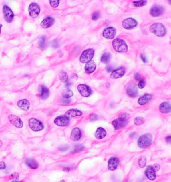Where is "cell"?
Masks as SVG:
<instances>
[{"label": "cell", "instance_id": "f35d334b", "mask_svg": "<svg viewBox=\"0 0 171 182\" xmlns=\"http://www.w3.org/2000/svg\"><path fill=\"white\" fill-rule=\"evenodd\" d=\"M145 86H146V82H145L144 80H140L138 84V87L140 89L144 88Z\"/></svg>", "mask_w": 171, "mask_h": 182}, {"label": "cell", "instance_id": "8992f818", "mask_svg": "<svg viewBox=\"0 0 171 182\" xmlns=\"http://www.w3.org/2000/svg\"><path fill=\"white\" fill-rule=\"evenodd\" d=\"M40 13V7L37 3H31L29 6V13L31 17L36 18Z\"/></svg>", "mask_w": 171, "mask_h": 182}, {"label": "cell", "instance_id": "5b68a950", "mask_svg": "<svg viewBox=\"0 0 171 182\" xmlns=\"http://www.w3.org/2000/svg\"><path fill=\"white\" fill-rule=\"evenodd\" d=\"M94 51L92 49H85L84 51H83V53H81L79 60L81 63L85 64V63H88L90 62L91 59H92V57H94Z\"/></svg>", "mask_w": 171, "mask_h": 182}, {"label": "cell", "instance_id": "44dd1931", "mask_svg": "<svg viewBox=\"0 0 171 182\" xmlns=\"http://www.w3.org/2000/svg\"><path fill=\"white\" fill-rule=\"evenodd\" d=\"M145 175L150 180H154L156 179V171H154L152 166H149L145 171Z\"/></svg>", "mask_w": 171, "mask_h": 182}, {"label": "cell", "instance_id": "52a82bcc", "mask_svg": "<svg viewBox=\"0 0 171 182\" xmlns=\"http://www.w3.org/2000/svg\"><path fill=\"white\" fill-rule=\"evenodd\" d=\"M69 118H67L66 116H60L57 117L55 119L54 123L58 126H61V127H65L69 124Z\"/></svg>", "mask_w": 171, "mask_h": 182}, {"label": "cell", "instance_id": "e0dca14e", "mask_svg": "<svg viewBox=\"0 0 171 182\" xmlns=\"http://www.w3.org/2000/svg\"><path fill=\"white\" fill-rule=\"evenodd\" d=\"M127 94L131 98H134L138 95V89L135 84H131L127 88Z\"/></svg>", "mask_w": 171, "mask_h": 182}, {"label": "cell", "instance_id": "484cf974", "mask_svg": "<svg viewBox=\"0 0 171 182\" xmlns=\"http://www.w3.org/2000/svg\"><path fill=\"white\" fill-rule=\"evenodd\" d=\"M25 163H26V165L28 166V167H29L32 169H36L39 166L38 163H37L35 159H30V158L26 159V160H25Z\"/></svg>", "mask_w": 171, "mask_h": 182}, {"label": "cell", "instance_id": "c3c4849f", "mask_svg": "<svg viewBox=\"0 0 171 182\" xmlns=\"http://www.w3.org/2000/svg\"><path fill=\"white\" fill-rule=\"evenodd\" d=\"M2 24H0V33H1V27H2Z\"/></svg>", "mask_w": 171, "mask_h": 182}, {"label": "cell", "instance_id": "f6af8a7d", "mask_svg": "<svg viewBox=\"0 0 171 182\" xmlns=\"http://www.w3.org/2000/svg\"><path fill=\"white\" fill-rule=\"evenodd\" d=\"M140 57H141V59H142V60L143 61V62H144V63L147 62V58L146 57V56H145L144 54H143V53H141Z\"/></svg>", "mask_w": 171, "mask_h": 182}, {"label": "cell", "instance_id": "9c48e42d", "mask_svg": "<svg viewBox=\"0 0 171 182\" xmlns=\"http://www.w3.org/2000/svg\"><path fill=\"white\" fill-rule=\"evenodd\" d=\"M8 119L9 122H11V124H13L15 127L17 128H21L23 126V122L21 121L20 118L18 116H15V115L11 114L8 116Z\"/></svg>", "mask_w": 171, "mask_h": 182}, {"label": "cell", "instance_id": "816d5d0a", "mask_svg": "<svg viewBox=\"0 0 171 182\" xmlns=\"http://www.w3.org/2000/svg\"><path fill=\"white\" fill-rule=\"evenodd\" d=\"M170 1V3L171 4V1Z\"/></svg>", "mask_w": 171, "mask_h": 182}, {"label": "cell", "instance_id": "ee69618b", "mask_svg": "<svg viewBox=\"0 0 171 182\" xmlns=\"http://www.w3.org/2000/svg\"><path fill=\"white\" fill-rule=\"evenodd\" d=\"M152 167L153 169H154V170L155 171H158V170L160 169V165H159L158 164H154V165H153Z\"/></svg>", "mask_w": 171, "mask_h": 182}, {"label": "cell", "instance_id": "9a60e30c", "mask_svg": "<svg viewBox=\"0 0 171 182\" xmlns=\"http://www.w3.org/2000/svg\"><path fill=\"white\" fill-rule=\"evenodd\" d=\"M120 163L118 158L117 157H111L110 159L108 160V168L110 171H114L118 167Z\"/></svg>", "mask_w": 171, "mask_h": 182}, {"label": "cell", "instance_id": "e575fe53", "mask_svg": "<svg viewBox=\"0 0 171 182\" xmlns=\"http://www.w3.org/2000/svg\"><path fill=\"white\" fill-rule=\"evenodd\" d=\"M45 38H46V37L45 36V35H43V36H42L41 37L40 39H39V47H40L41 49H43V47H45Z\"/></svg>", "mask_w": 171, "mask_h": 182}, {"label": "cell", "instance_id": "1f68e13d", "mask_svg": "<svg viewBox=\"0 0 171 182\" xmlns=\"http://www.w3.org/2000/svg\"><path fill=\"white\" fill-rule=\"evenodd\" d=\"M134 122L135 125L140 126V125H142V124H144V118H142V117H137V118L134 119Z\"/></svg>", "mask_w": 171, "mask_h": 182}, {"label": "cell", "instance_id": "60d3db41", "mask_svg": "<svg viewBox=\"0 0 171 182\" xmlns=\"http://www.w3.org/2000/svg\"><path fill=\"white\" fill-rule=\"evenodd\" d=\"M119 117H120V118H122L123 119H125V120H128L129 118H130V116H129L128 114H126V113H123V114H120Z\"/></svg>", "mask_w": 171, "mask_h": 182}, {"label": "cell", "instance_id": "6da1fadb", "mask_svg": "<svg viewBox=\"0 0 171 182\" xmlns=\"http://www.w3.org/2000/svg\"><path fill=\"white\" fill-rule=\"evenodd\" d=\"M113 48L119 53H125L128 50V46L126 43L122 39L116 38L112 41Z\"/></svg>", "mask_w": 171, "mask_h": 182}, {"label": "cell", "instance_id": "7bdbcfd3", "mask_svg": "<svg viewBox=\"0 0 171 182\" xmlns=\"http://www.w3.org/2000/svg\"><path fill=\"white\" fill-rule=\"evenodd\" d=\"M134 78L137 81H139V82H140V80H142V76H141L138 73H136V74H134Z\"/></svg>", "mask_w": 171, "mask_h": 182}, {"label": "cell", "instance_id": "d6a6232c", "mask_svg": "<svg viewBox=\"0 0 171 182\" xmlns=\"http://www.w3.org/2000/svg\"><path fill=\"white\" fill-rule=\"evenodd\" d=\"M138 164H139V166H140V167H144L145 165H146V157H144V156H142V157H140V159H139V161H138Z\"/></svg>", "mask_w": 171, "mask_h": 182}, {"label": "cell", "instance_id": "74e56055", "mask_svg": "<svg viewBox=\"0 0 171 182\" xmlns=\"http://www.w3.org/2000/svg\"><path fill=\"white\" fill-rule=\"evenodd\" d=\"M98 117L96 114H92L90 116V120L91 122H95L98 120Z\"/></svg>", "mask_w": 171, "mask_h": 182}, {"label": "cell", "instance_id": "7dc6e473", "mask_svg": "<svg viewBox=\"0 0 171 182\" xmlns=\"http://www.w3.org/2000/svg\"><path fill=\"white\" fill-rule=\"evenodd\" d=\"M166 141L168 143L171 144V136H167V137H166Z\"/></svg>", "mask_w": 171, "mask_h": 182}, {"label": "cell", "instance_id": "7402d4cb", "mask_svg": "<svg viewBox=\"0 0 171 182\" xmlns=\"http://www.w3.org/2000/svg\"><path fill=\"white\" fill-rule=\"evenodd\" d=\"M96 65L95 64L94 61L91 60L90 62H88L85 66V71L87 74H91V73L94 72L96 70Z\"/></svg>", "mask_w": 171, "mask_h": 182}, {"label": "cell", "instance_id": "f546056e", "mask_svg": "<svg viewBox=\"0 0 171 182\" xmlns=\"http://www.w3.org/2000/svg\"><path fill=\"white\" fill-rule=\"evenodd\" d=\"M73 92L70 90H65L61 94V96H62L63 98L64 99H68L71 98V97L73 96Z\"/></svg>", "mask_w": 171, "mask_h": 182}, {"label": "cell", "instance_id": "f1b7e54d", "mask_svg": "<svg viewBox=\"0 0 171 182\" xmlns=\"http://www.w3.org/2000/svg\"><path fill=\"white\" fill-rule=\"evenodd\" d=\"M110 57L111 55L110 53H104V54L102 55V57H101V62L103 63V64H108V63L110 62Z\"/></svg>", "mask_w": 171, "mask_h": 182}, {"label": "cell", "instance_id": "8fae6325", "mask_svg": "<svg viewBox=\"0 0 171 182\" xmlns=\"http://www.w3.org/2000/svg\"><path fill=\"white\" fill-rule=\"evenodd\" d=\"M137 25H138V22H137L136 20H135L133 18H131V17L124 19L122 22V26L126 29L134 28L135 27L137 26Z\"/></svg>", "mask_w": 171, "mask_h": 182}, {"label": "cell", "instance_id": "5bb4252c", "mask_svg": "<svg viewBox=\"0 0 171 182\" xmlns=\"http://www.w3.org/2000/svg\"><path fill=\"white\" fill-rule=\"evenodd\" d=\"M55 19L53 18V17L51 16H48L43 19V20L41 21V27L42 28L44 29H47L50 27L51 26H52L54 23Z\"/></svg>", "mask_w": 171, "mask_h": 182}, {"label": "cell", "instance_id": "ac0fdd59", "mask_svg": "<svg viewBox=\"0 0 171 182\" xmlns=\"http://www.w3.org/2000/svg\"><path fill=\"white\" fill-rule=\"evenodd\" d=\"M81 137V133L80 130L78 128H73L71 131L70 138L73 141H77L79 140Z\"/></svg>", "mask_w": 171, "mask_h": 182}, {"label": "cell", "instance_id": "4316f807", "mask_svg": "<svg viewBox=\"0 0 171 182\" xmlns=\"http://www.w3.org/2000/svg\"><path fill=\"white\" fill-rule=\"evenodd\" d=\"M106 136V132L104 128H98L96 130V133H95V136L98 139H102Z\"/></svg>", "mask_w": 171, "mask_h": 182}, {"label": "cell", "instance_id": "7a4b0ae2", "mask_svg": "<svg viewBox=\"0 0 171 182\" xmlns=\"http://www.w3.org/2000/svg\"><path fill=\"white\" fill-rule=\"evenodd\" d=\"M150 31L156 36L163 37L166 33V29L161 23H155L150 27Z\"/></svg>", "mask_w": 171, "mask_h": 182}, {"label": "cell", "instance_id": "4dcf8cb0", "mask_svg": "<svg viewBox=\"0 0 171 182\" xmlns=\"http://www.w3.org/2000/svg\"><path fill=\"white\" fill-rule=\"evenodd\" d=\"M59 79L61 82L63 83H65L67 82V80H68V77H67V75L66 74V72H64V71H61L59 74Z\"/></svg>", "mask_w": 171, "mask_h": 182}, {"label": "cell", "instance_id": "4fadbf2b", "mask_svg": "<svg viewBox=\"0 0 171 182\" xmlns=\"http://www.w3.org/2000/svg\"><path fill=\"white\" fill-rule=\"evenodd\" d=\"M127 124H128V120L120 118V117L112 122V126H114L115 130H118L124 128L127 125Z\"/></svg>", "mask_w": 171, "mask_h": 182}, {"label": "cell", "instance_id": "30bf717a", "mask_svg": "<svg viewBox=\"0 0 171 182\" xmlns=\"http://www.w3.org/2000/svg\"><path fill=\"white\" fill-rule=\"evenodd\" d=\"M116 33V29L112 27H108L104 29L103 31V37L106 39H114Z\"/></svg>", "mask_w": 171, "mask_h": 182}, {"label": "cell", "instance_id": "f907efd6", "mask_svg": "<svg viewBox=\"0 0 171 182\" xmlns=\"http://www.w3.org/2000/svg\"><path fill=\"white\" fill-rule=\"evenodd\" d=\"M13 182H18V181H13Z\"/></svg>", "mask_w": 171, "mask_h": 182}, {"label": "cell", "instance_id": "d590c367", "mask_svg": "<svg viewBox=\"0 0 171 182\" xmlns=\"http://www.w3.org/2000/svg\"><path fill=\"white\" fill-rule=\"evenodd\" d=\"M84 147L82 145H76L73 148V153H77V152H79L82 151Z\"/></svg>", "mask_w": 171, "mask_h": 182}, {"label": "cell", "instance_id": "83f0119b", "mask_svg": "<svg viewBox=\"0 0 171 182\" xmlns=\"http://www.w3.org/2000/svg\"><path fill=\"white\" fill-rule=\"evenodd\" d=\"M40 97L42 100H46L49 97V90L45 86L41 87Z\"/></svg>", "mask_w": 171, "mask_h": 182}, {"label": "cell", "instance_id": "b9f144b4", "mask_svg": "<svg viewBox=\"0 0 171 182\" xmlns=\"http://www.w3.org/2000/svg\"><path fill=\"white\" fill-rule=\"evenodd\" d=\"M106 70L108 71V72H112V71H114V66L112 64L110 65H108L106 67Z\"/></svg>", "mask_w": 171, "mask_h": 182}, {"label": "cell", "instance_id": "bcb514c9", "mask_svg": "<svg viewBox=\"0 0 171 182\" xmlns=\"http://www.w3.org/2000/svg\"><path fill=\"white\" fill-rule=\"evenodd\" d=\"M6 165H5V163L3 161L0 162V169H4Z\"/></svg>", "mask_w": 171, "mask_h": 182}, {"label": "cell", "instance_id": "603a6c76", "mask_svg": "<svg viewBox=\"0 0 171 182\" xmlns=\"http://www.w3.org/2000/svg\"><path fill=\"white\" fill-rule=\"evenodd\" d=\"M17 106L22 110L27 111L29 110V107H30V104H29L28 100L24 99V100H19V102H17Z\"/></svg>", "mask_w": 171, "mask_h": 182}, {"label": "cell", "instance_id": "d6986e66", "mask_svg": "<svg viewBox=\"0 0 171 182\" xmlns=\"http://www.w3.org/2000/svg\"><path fill=\"white\" fill-rule=\"evenodd\" d=\"M125 74V69L124 68H120L117 70H115L110 74V78L112 79H117L122 78Z\"/></svg>", "mask_w": 171, "mask_h": 182}, {"label": "cell", "instance_id": "681fc988", "mask_svg": "<svg viewBox=\"0 0 171 182\" xmlns=\"http://www.w3.org/2000/svg\"><path fill=\"white\" fill-rule=\"evenodd\" d=\"M60 182H65L64 180H61V181H60Z\"/></svg>", "mask_w": 171, "mask_h": 182}, {"label": "cell", "instance_id": "cb8c5ba5", "mask_svg": "<svg viewBox=\"0 0 171 182\" xmlns=\"http://www.w3.org/2000/svg\"><path fill=\"white\" fill-rule=\"evenodd\" d=\"M151 99H152V96L150 94H145L138 99V103L140 106H143L150 102Z\"/></svg>", "mask_w": 171, "mask_h": 182}, {"label": "cell", "instance_id": "2e32d148", "mask_svg": "<svg viewBox=\"0 0 171 182\" xmlns=\"http://www.w3.org/2000/svg\"><path fill=\"white\" fill-rule=\"evenodd\" d=\"M163 12H164V9L160 5H155L150 10V15L153 17H158L159 15H162Z\"/></svg>", "mask_w": 171, "mask_h": 182}, {"label": "cell", "instance_id": "ab89813d", "mask_svg": "<svg viewBox=\"0 0 171 182\" xmlns=\"http://www.w3.org/2000/svg\"><path fill=\"white\" fill-rule=\"evenodd\" d=\"M100 13L98 12V11H96V12H94L92 14V19L93 20H97L100 17Z\"/></svg>", "mask_w": 171, "mask_h": 182}, {"label": "cell", "instance_id": "ffe728a7", "mask_svg": "<svg viewBox=\"0 0 171 182\" xmlns=\"http://www.w3.org/2000/svg\"><path fill=\"white\" fill-rule=\"evenodd\" d=\"M159 110L162 114L171 112V104L168 102H163L159 106Z\"/></svg>", "mask_w": 171, "mask_h": 182}, {"label": "cell", "instance_id": "d4e9b609", "mask_svg": "<svg viewBox=\"0 0 171 182\" xmlns=\"http://www.w3.org/2000/svg\"><path fill=\"white\" fill-rule=\"evenodd\" d=\"M82 115V113L80 112L79 110H75V109H73V110H69L67 111V112L65 113V116H66L67 118H73V117H76V116H81Z\"/></svg>", "mask_w": 171, "mask_h": 182}, {"label": "cell", "instance_id": "8d00e7d4", "mask_svg": "<svg viewBox=\"0 0 171 182\" xmlns=\"http://www.w3.org/2000/svg\"><path fill=\"white\" fill-rule=\"evenodd\" d=\"M49 3H50L51 6H52L53 7H57L59 4V0H55V1L50 0V1H49Z\"/></svg>", "mask_w": 171, "mask_h": 182}, {"label": "cell", "instance_id": "3957f363", "mask_svg": "<svg viewBox=\"0 0 171 182\" xmlns=\"http://www.w3.org/2000/svg\"><path fill=\"white\" fill-rule=\"evenodd\" d=\"M152 141V136L151 134H146L139 138L138 145L140 148H146L151 145Z\"/></svg>", "mask_w": 171, "mask_h": 182}, {"label": "cell", "instance_id": "836d02e7", "mask_svg": "<svg viewBox=\"0 0 171 182\" xmlns=\"http://www.w3.org/2000/svg\"><path fill=\"white\" fill-rule=\"evenodd\" d=\"M147 3V1H136L133 2V5H134L135 7H142L144 6Z\"/></svg>", "mask_w": 171, "mask_h": 182}, {"label": "cell", "instance_id": "ba28073f", "mask_svg": "<svg viewBox=\"0 0 171 182\" xmlns=\"http://www.w3.org/2000/svg\"><path fill=\"white\" fill-rule=\"evenodd\" d=\"M3 13L5 21L7 23H11L13 21V17H14V14H13L12 10L7 5H4L3 7Z\"/></svg>", "mask_w": 171, "mask_h": 182}, {"label": "cell", "instance_id": "7c38bea8", "mask_svg": "<svg viewBox=\"0 0 171 182\" xmlns=\"http://www.w3.org/2000/svg\"><path fill=\"white\" fill-rule=\"evenodd\" d=\"M77 90L83 97H88L90 96L92 91L90 87L85 84H80L77 86Z\"/></svg>", "mask_w": 171, "mask_h": 182}, {"label": "cell", "instance_id": "277c9868", "mask_svg": "<svg viewBox=\"0 0 171 182\" xmlns=\"http://www.w3.org/2000/svg\"><path fill=\"white\" fill-rule=\"evenodd\" d=\"M29 126L34 132H39L44 128L43 124L40 121L35 118H31L29 120Z\"/></svg>", "mask_w": 171, "mask_h": 182}]
</instances>
